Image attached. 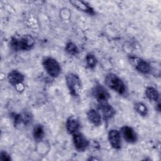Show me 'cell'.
<instances>
[{"mask_svg": "<svg viewBox=\"0 0 161 161\" xmlns=\"http://www.w3.org/2000/svg\"><path fill=\"white\" fill-rule=\"evenodd\" d=\"M0 160L2 161H9L11 160V157L6 152L2 151L0 154Z\"/></svg>", "mask_w": 161, "mask_h": 161, "instance_id": "21", "label": "cell"}, {"mask_svg": "<svg viewBox=\"0 0 161 161\" xmlns=\"http://www.w3.org/2000/svg\"><path fill=\"white\" fill-rule=\"evenodd\" d=\"M86 61L87 66L90 69L94 68L97 64V59H96V57L92 53L87 54V55L86 57Z\"/></svg>", "mask_w": 161, "mask_h": 161, "instance_id": "19", "label": "cell"}, {"mask_svg": "<svg viewBox=\"0 0 161 161\" xmlns=\"http://www.w3.org/2000/svg\"><path fill=\"white\" fill-rule=\"evenodd\" d=\"M92 95L99 103L108 102L110 97L107 89L99 84L95 85L92 89Z\"/></svg>", "mask_w": 161, "mask_h": 161, "instance_id": "5", "label": "cell"}, {"mask_svg": "<svg viewBox=\"0 0 161 161\" xmlns=\"http://www.w3.org/2000/svg\"><path fill=\"white\" fill-rule=\"evenodd\" d=\"M121 135L124 139L128 143H135L137 140V136L133 129L128 126H125L121 128Z\"/></svg>", "mask_w": 161, "mask_h": 161, "instance_id": "13", "label": "cell"}, {"mask_svg": "<svg viewBox=\"0 0 161 161\" xmlns=\"http://www.w3.org/2000/svg\"><path fill=\"white\" fill-rule=\"evenodd\" d=\"M130 60L135 68L140 73L148 74L151 72V65L144 60L135 57H130Z\"/></svg>", "mask_w": 161, "mask_h": 161, "instance_id": "6", "label": "cell"}, {"mask_svg": "<svg viewBox=\"0 0 161 161\" xmlns=\"http://www.w3.org/2000/svg\"><path fill=\"white\" fill-rule=\"evenodd\" d=\"M89 121L95 126H99L101 125V117L99 113L94 109H91L87 113Z\"/></svg>", "mask_w": 161, "mask_h": 161, "instance_id": "14", "label": "cell"}, {"mask_svg": "<svg viewBox=\"0 0 161 161\" xmlns=\"http://www.w3.org/2000/svg\"><path fill=\"white\" fill-rule=\"evenodd\" d=\"M9 82L13 86H18L23 82L25 79L24 75L17 70L11 71L8 75Z\"/></svg>", "mask_w": 161, "mask_h": 161, "instance_id": "9", "label": "cell"}, {"mask_svg": "<svg viewBox=\"0 0 161 161\" xmlns=\"http://www.w3.org/2000/svg\"><path fill=\"white\" fill-rule=\"evenodd\" d=\"M66 130L69 134H74L79 129L80 123L79 119L75 116H69L66 121Z\"/></svg>", "mask_w": 161, "mask_h": 161, "instance_id": "12", "label": "cell"}, {"mask_svg": "<svg viewBox=\"0 0 161 161\" xmlns=\"http://www.w3.org/2000/svg\"><path fill=\"white\" fill-rule=\"evenodd\" d=\"M145 94L150 101L157 102L159 100V94L158 91L152 87H148L146 89Z\"/></svg>", "mask_w": 161, "mask_h": 161, "instance_id": "15", "label": "cell"}, {"mask_svg": "<svg viewBox=\"0 0 161 161\" xmlns=\"http://www.w3.org/2000/svg\"><path fill=\"white\" fill-rule=\"evenodd\" d=\"M65 51L71 55H75L79 53V49L76 45L73 42H69L65 45Z\"/></svg>", "mask_w": 161, "mask_h": 161, "instance_id": "17", "label": "cell"}, {"mask_svg": "<svg viewBox=\"0 0 161 161\" xmlns=\"http://www.w3.org/2000/svg\"><path fill=\"white\" fill-rule=\"evenodd\" d=\"M70 3L79 11L86 13L90 15L95 14L94 9L87 2L82 1H70Z\"/></svg>", "mask_w": 161, "mask_h": 161, "instance_id": "11", "label": "cell"}, {"mask_svg": "<svg viewBox=\"0 0 161 161\" xmlns=\"http://www.w3.org/2000/svg\"><path fill=\"white\" fill-rule=\"evenodd\" d=\"M65 80L70 94L75 97L78 96L82 89V84L79 76L74 73H69L66 75Z\"/></svg>", "mask_w": 161, "mask_h": 161, "instance_id": "3", "label": "cell"}, {"mask_svg": "<svg viewBox=\"0 0 161 161\" xmlns=\"http://www.w3.org/2000/svg\"><path fill=\"white\" fill-rule=\"evenodd\" d=\"M108 140L111 147L118 150L121 147V140L119 132L116 130H111L108 133Z\"/></svg>", "mask_w": 161, "mask_h": 161, "instance_id": "8", "label": "cell"}, {"mask_svg": "<svg viewBox=\"0 0 161 161\" xmlns=\"http://www.w3.org/2000/svg\"><path fill=\"white\" fill-rule=\"evenodd\" d=\"M33 135L36 142H39L42 140L44 136V130L42 125L38 124L34 127Z\"/></svg>", "mask_w": 161, "mask_h": 161, "instance_id": "16", "label": "cell"}, {"mask_svg": "<svg viewBox=\"0 0 161 161\" xmlns=\"http://www.w3.org/2000/svg\"><path fill=\"white\" fill-rule=\"evenodd\" d=\"M99 108L102 112L104 120L107 121L112 118L115 114V111L114 108L108 102L99 103Z\"/></svg>", "mask_w": 161, "mask_h": 161, "instance_id": "10", "label": "cell"}, {"mask_svg": "<svg viewBox=\"0 0 161 161\" xmlns=\"http://www.w3.org/2000/svg\"><path fill=\"white\" fill-rule=\"evenodd\" d=\"M73 142L76 150L79 152H84L89 146V141L80 133L76 132L73 134Z\"/></svg>", "mask_w": 161, "mask_h": 161, "instance_id": "7", "label": "cell"}, {"mask_svg": "<svg viewBox=\"0 0 161 161\" xmlns=\"http://www.w3.org/2000/svg\"><path fill=\"white\" fill-rule=\"evenodd\" d=\"M21 118H22V123L25 125H28L31 122V116L30 115V114L25 113L21 114Z\"/></svg>", "mask_w": 161, "mask_h": 161, "instance_id": "20", "label": "cell"}, {"mask_svg": "<svg viewBox=\"0 0 161 161\" xmlns=\"http://www.w3.org/2000/svg\"><path fill=\"white\" fill-rule=\"evenodd\" d=\"M105 84L111 89L119 94L123 95L126 92V86L123 80L116 74H108L105 77Z\"/></svg>", "mask_w": 161, "mask_h": 161, "instance_id": "2", "label": "cell"}, {"mask_svg": "<svg viewBox=\"0 0 161 161\" xmlns=\"http://www.w3.org/2000/svg\"><path fill=\"white\" fill-rule=\"evenodd\" d=\"M35 44L33 38L30 35H24L20 38L13 37L10 41L11 48L14 51L29 50Z\"/></svg>", "mask_w": 161, "mask_h": 161, "instance_id": "1", "label": "cell"}, {"mask_svg": "<svg viewBox=\"0 0 161 161\" xmlns=\"http://www.w3.org/2000/svg\"><path fill=\"white\" fill-rule=\"evenodd\" d=\"M135 109L136 112L142 116H146L148 114V109L145 104L142 103H136L135 105Z\"/></svg>", "mask_w": 161, "mask_h": 161, "instance_id": "18", "label": "cell"}, {"mask_svg": "<svg viewBox=\"0 0 161 161\" xmlns=\"http://www.w3.org/2000/svg\"><path fill=\"white\" fill-rule=\"evenodd\" d=\"M43 66L48 74L52 77H57L61 72L59 63L52 57L45 58L43 60Z\"/></svg>", "mask_w": 161, "mask_h": 161, "instance_id": "4", "label": "cell"}]
</instances>
